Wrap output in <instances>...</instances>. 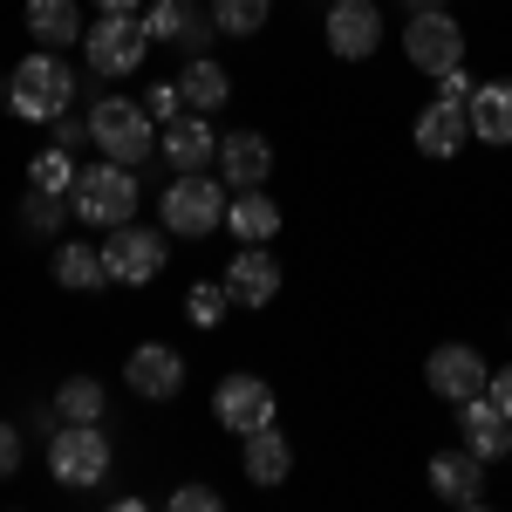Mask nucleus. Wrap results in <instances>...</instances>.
Masks as SVG:
<instances>
[{"label": "nucleus", "mask_w": 512, "mask_h": 512, "mask_svg": "<svg viewBox=\"0 0 512 512\" xmlns=\"http://www.w3.org/2000/svg\"><path fill=\"white\" fill-rule=\"evenodd\" d=\"M465 117H472V137L478 144H512V82H478L465 96Z\"/></svg>", "instance_id": "obj_23"}, {"label": "nucleus", "mask_w": 512, "mask_h": 512, "mask_svg": "<svg viewBox=\"0 0 512 512\" xmlns=\"http://www.w3.org/2000/svg\"><path fill=\"white\" fill-rule=\"evenodd\" d=\"M158 151L171 171H205V164H219V130H212V117L185 110V117H171L158 130Z\"/></svg>", "instance_id": "obj_14"}, {"label": "nucleus", "mask_w": 512, "mask_h": 512, "mask_svg": "<svg viewBox=\"0 0 512 512\" xmlns=\"http://www.w3.org/2000/svg\"><path fill=\"white\" fill-rule=\"evenodd\" d=\"M171 233H151V226H110L103 233V267H110V287H151V280L164 274V246Z\"/></svg>", "instance_id": "obj_8"}, {"label": "nucleus", "mask_w": 512, "mask_h": 512, "mask_svg": "<svg viewBox=\"0 0 512 512\" xmlns=\"http://www.w3.org/2000/svg\"><path fill=\"white\" fill-rule=\"evenodd\" d=\"M151 48H158V41L144 28V14H103V21H89V35H82V62H89V76H137Z\"/></svg>", "instance_id": "obj_6"}, {"label": "nucleus", "mask_w": 512, "mask_h": 512, "mask_svg": "<svg viewBox=\"0 0 512 512\" xmlns=\"http://www.w3.org/2000/svg\"><path fill=\"white\" fill-rule=\"evenodd\" d=\"M0 110H7V76H0Z\"/></svg>", "instance_id": "obj_38"}, {"label": "nucleus", "mask_w": 512, "mask_h": 512, "mask_svg": "<svg viewBox=\"0 0 512 512\" xmlns=\"http://www.w3.org/2000/svg\"><path fill=\"white\" fill-rule=\"evenodd\" d=\"M96 14H144V0H89Z\"/></svg>", "instance_id": "obj_36"}, {"label": "nucleus", "mask_w": 512, "mask_h": 512, "mask_svg": "<svg viewBox=\"0 0 512 512\" xmlns=\"http://www.w3.org/2000/svg\"><path fill=\"white\" fill-rule=\"evenodd\" d=\"M7 110L21 123H55V117L76 110V69L62 62V48L21 55V69L7 76Z\"/></svg>", "instance_id": "obj_1"}, {"label": "nucleus", "mask_w": 512, "mask_h": 512, "mask_svg": "<svg viewBox=\"0 0 512 512\" xmlns=\"http://www.w3.org/2000/svg\"><path fill=\"white\" fill-rule=\"evenodd\" d=\"M185 315H192V328H219V321L233 315L226 280H192V287H185Z\"/></svg>", "instance_id": "obj_30"}, {"label": "nucleus", "mask_w": 512, "mask_h": 512, "mask_svg": "<svg viewBox=\"0 0 512 512\" xmlns=\"http://www.w3.org/2000/svg\"><path fill=\"white\" fill-rule=\"evenodd\" d=\"M274 383L267 376H219V390H212V417H219V431H233V437H246V431H267L274 424Z\"/></svg>", "instance_id": "obj_10"}, {"label": "nucleus", "mask_w": 512, "mask_h": 512, "mask_svg": "<svg viewBox=\"0 0 512 512\" xmlns=\"http://www.w3.org/2000/svg\"><path fill=\"white\" fill-rule=\"evenodd\" d=\"M69 219H76V205L62 192H35V185H28V198H21V226H28V233L55 239V233H69Z\"/></svg>", "instance_id": "obj_26"}, {"label": "nucleus", "mask_w": 512, "mask_h": 512, "mask_svg": "<svg viewBox=\"0 0 512 512\" xmlns=\"http://www.w3.org/2000/svg\"><path fill=\"white\" fill-rule=\"evenodd\" d=\"M226 294H233V308H267L280 294L274 246H239L233 260H226Z\"/></svg>", "instance_id": "obj_15"}, {"label": "nucleus", "mask_w": 512, "mask_h": 512, "mask_svg": "<svg viewBox=\"0 0 512 512\" xmlns=\"http://www.w3.org/2000/svg\"><path fill=\"white\" fill-rule=\"evenodd\" d=\"M178 7H198V0H178Z\"/></svg>", "instance_id": "obj_39"}, {"label": "nucleus", "mask_w": 512, "mask_h": 512, "mask_svg": "<svg viewBox=\"0 0 512 512\" xmlns=\"http://www.w3.org/2000/svg\"><path fill=\"white\" fill-rule=\"evenodd\" d=\"M226 499H219V485H178L171 492V512H219Z\"/></svg>", "instance_id": "obj_32"}, {"label": "nucleus", "mask_w": 512, "mask_h": 512, "mask_svg": "<svg viewBox=\"0 0 512 512\" xmlns=\"http://www.w3.org/2000/svg\"><path fill=\"white\" fill-rule=\"evenodd\" d=\"M178 96H185V110L212 117V110L233 103V76H226L212 55H185V69H178Z\"/></svg>", "instance_id": "obj_24"}, {"label": "nucleus", "mask_w": 512, "mask_h": 512, "mask_svg": "<svg viewBox=\"0 0 512 512\" xmlns=\"http://www.w3.org/2000/svg\"><path fill=\"white\" fill-rule=\"evenodd\" d=\"M144 28H151V41L185 48V55H205V48H212V35H219V21H212V14L178 7V0H151V7H144Z\"/></svg>", "instance_id": "obj_16"}, {"label": "nucleus", "mask_w": 512, "mask_h": 512, "mask_svg": "<svg viewBox=\"0 0 512 512\" xmlns=\"http://www.w3.org/2000/svg\"><path fill=\"white\" fill-rule=\"evenodd\" d=\"M321 41H328L335 62H369V55L383 48V7H376V0H328Z\"/></svg>", "instance_id": "obj_9"}, {"label": "nucleus", "mask_w": 512, "mask_h": 512, "mask_svg": "<svg viewBox=\"0 0 512 512\" xmlns=\"http://www.w3.org/2000/svg\"><path fill=\"white\" fill-rule=\"evenodd\" d=\"M144 110L158 117V130H164V123H171V117H185V96H178V76L151 82V89H144Z\"/></svg>", "instance_id": "obj_31"}, {"label": "nucleus", "mask_w": 512, "mask_h": 512, "mask_svg": "<svg viewBox=\"0 0 512 512\" xmlns=\"http://www.w3.org/2000/svg\"><path fill=\"white\" fill-rule=\"evenodd\" d=\"M76 171L82 164L69 158V151H62V144H48V151H35V164H28V185H35V192H76Z\"/></svg>", "instance_id": "obj_28"}, {"label": "nucleus", "mask_w": 512, "mask_h": 512, "mask_svg": "<svg viewBox=\"0 0 512 512\" xmlns=\"http://www.w3.org/2000/svg\"><path fill=\"white\" fill-rule=\"evenodd\" d=\"M239 472L253 478V485H280V478L294 472V437L267 424V431H246L239 437Z\"/></svg>", "instance_id": "obj_20"}, {"label": "nucleus", "mask_w": 512, "mask_h": 512, "mask_svg": "<svg viewBox=\"0 0 512 512\" xmlns=\"http://www.w3.org/2000/svg\"><path fill=\"white\" fill-rule=\"evenodd\" d=\"M48 130H55V144H62L69 158H76L82 144H89V123H76V117H55V123H48Z\"/></svg>", "instance_id": "obj_33"}, {"label": "nucleus", "mask_w": 512, "mask_h": 512, "mask_svg": "<svg viewBox=\"0 0 512 512\" xmlns=\"http://www.w3.org/2000/svg\"><path fill=\"white\" fill-rule=\"evenodd\" d=\"M137 171L117 158L89 164V171H76V192H69V205H76L82 226H96V233H110V226H130L137 219Z\"/></svg>", "instance_id": "obj_3"}, {"label": "nucleus", "mask_w": 512, "mask_h": 512, "mask_svg": "<svg viewBox=\"0 0 512 512\" xmlns=\"http://www.w3.org/2000/svg\"><path fill=\"white\" fill-rule=\"evenodd\" d=\"M219 178L246 192V185H267L274 178V144L260 137V130H226L219 137Z\"/></svg>", "instance_id": "obj_18"}, {"label": "nucleus", "mask_w": 512, "mask_h": 512, "mask_svg": "<svg viewBox=\"0 0 512 512\" xmlns=\"http://www.w3.org/2000/svg\"><path fill=\"white\" fill-rule=\"evenodd\" d=\"M110 465H117V451H110L103 424H62V431L48 437V478H55V485H69V492L103 485Z\"/></svg>", "instance_id": "obj_5"}, {"label": "nucleus", "mask_w": 512, "mask_h": 512, "mask_svg": "<svg viewBox=\"0 0 512 512\" xmlns=\"http://www.w3.org/2000/svg\"><path fill=\"white\" fill-rule=\"evenodd\" d=\"M431 492L444 506H485V458L478 451H437L431 458Z\"/></svg>", "instance_id": "obj_19"}, {"label": "nucleus", "mask_w": 512, "mask_h": 512, "mask_svg": "<svg viewBox=\"0 0 512 512\" xmlns=\"http://www.w3.org/2000/svg\"><path fill=\"white\" fill-rule=\"evenodd\" d=\"M403 62H410L417 76H451V69H465V28H458V14H444V7L410 14V21H403Z\"/></svg>", "instance_id": "obj_7"}, {"label": "nucleus", "mask_w": 512, "mask_h": 512, "mask_svg": "<svg viewBox=\"0 0 512 512\" xmlns=\"http://www.w3.org/2000/svg\"><path fill=\"white\" fill-rule=\"evenodd\" d=\"M55 287H69V294H96V287H110L103 246H89V239H62V246H55Z\"/></svg>", "instance_id": "obj_25"}, {"label": "nucleus", "mask_w": 512, "mask_h": 512, "mask_svg": "<svg viewBox=\"0 0 512 512\" xmlns=\"http://www.w3.org/2000/svg\"><path fill=\"white\" fill-rule=\"evenodd\" d=\"M451 410H458V437H465V451H478L485 465H492V458H512V417L485 390L465 396V403H451Z\"/></svg>", "instance_id": "obj_13"}, {"label": "nucleus", "mask_w": 512, "mask_h": 512, "mask_svg": "<svg viewBox=\"0 0 512 512\" xmlns=\"http://www.w3.org/2000/svg\"><path fill=\"white\" fill-rule=\"evenodd\" d=\"M21 28H28L41 48H76V41L89 35L76 0H28V7H21Z\"/></svg>", "instance_id": "obj_22"}, {"label": "nucleus", "mask_w": 512, "mask_h": 512, "mask_svg": "<svg viewBox=\"0 0 512 512\" xmlns=\"http://www.w3.org/2000/svg\"><path fill=\"white\" fill-rule=\"evenodd\" d=\"M485 396H492V403H499V410L512 417V362H506V369H492V383H485Z\"/></svg>", "instance_id": "obj_35"}, {"label": "nucleus", "mask_w": 512, "mask_h": 512, "mask_svg": "<svg viewBox=\"0 0 512 512\" xmlns=\"http://www.w3.org/2000/svg\"><path fill=\"white\" fill-rule=\"evenodd\" d=\"M55 410H62V424H103V383L96 376H69L62 390H55Z\"/></svg>", "instance_id": "obj_27"}, {"label": "nucleus", "mask_w": 512, "mask_h": 512, "mask_svg": "<svg viewBox=\"0 0 512 512\" xmlns=\"http://www.w3.org/2000/svg\"><path fill=\"white\" fill-rule=\"evenodd\" d=\"M158 219L171 239H205L226 226V178H205V171H178L158 198Z\"/></svg>", "instance_id": "obj_4"}, {"label": "nucleus", "mask_w": 512, "mask_h": 512, "mask_svg": "<svg viewBox=\"0 0 512 512\" xmlns=\"http://www.w3.org/2000/svg\"><path fill=\"white\" fill-rule=\"evenodd\" d=\"M267 14H274V0H212V21H219V35H233V41L260 35V28H267Z\"/></svg>", "instance_id": "obj_29"}, {"label": "nucleus", "mask_w": 512, "mask_h": 512, "mask_svg": "<svg viewBox=\"0 0 512 512\" xmlns=\"http://www.w3.org/2000/svg\"><path fill=\"white\" fill-rule=\"evenodd\" d=\"M410 137H417L424 158H458V151L472 144V117H465L458 96H437V103L417 110V130H410Z\"/></svg>", "instance_id": "obj_17"}, {"label": "nucleus", "mask_w": 512, "mask_h": 512, "mask_svg": "<svg viewBox=\"0 0 512 512\" xmlns=\"http://www.w3.org/2000/svg\"><path fill=\"white\" fill-rule=\"evenodd\" d=\"M82 123H89V144H96L103 158L130 164V171L158 151V117H151L144 103H130V96H96Z\"/></svg>", "instance_id": "obj_2"}, {"label": "nucleus", "mask_w": 512, "mask_h": 512, "mask_svg": "<svg viewBox=\"0 0 512 512\" xmlns=\"http://www.w3.org/2000/svg\"><path fill=\"white\" fill-rule=\"evenodd\" d=\"M14 465H21V431L0 424V478H14Z\"/></svg>", "instance_id": "obj_34"}, {"label": "nucleus", "mask_w": 512, "mask_h": 512, "mask_svg": "<svg viewBox=\"0 0 512 512\" xmlns=\"http://www.w3.org/2000/svg\"><path fill=\"white\" fill-rule=\"evenodd\" d=\"M424 383H431L437 403H465V396H478L492 383V362H485L472 342H444V349H431V362H424Z\"/></svg>", "instance_id": "obj_12"}, {"label": "nucleus", "mask_w": 512, "mask_h": 512, "mask_svg": "<svg viewBox=\"0 0 512 512\" xmlns=\"http://www.w3.org/2000/svg\"><path fill=\"white\" fill-rule=\"evenodd\" d=\"M123 383L144 403H171V396H185V355L171 349V342H137V349L123 355Z\"/></svg>", "instance_id": "obj_11"}, {"label": "nucleus", "mask_w": 512, "mask_h": 512, "mask_svg": "<svg viewBox=\"0 0 512 512\" xmlns=\"http://www.w3.org/2000/svg\"><path fill=\"white\" fill-rule=\"evenodd\" d=\"M403 7H410V14H424V7H444V0H403Z\"/></svg>", "instance_id": "obj_37"}, {"label": "nucleus", "mask_w": 512, "mask_h": 512, "mask_svg": "<svg viewBox=\"0 0 512 512\" xmlns=\"http://www.w3.org/2000/svg\"><path fill=\"white\" fill-rule=\"evenodd\" d=\"M226 233H233L239 246H267V239L280 233V205L267 198V185H246V192L226 198Z\"/></svg>", "instance_id": "obj_21"}]
</instances>
